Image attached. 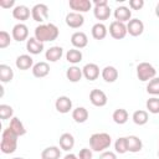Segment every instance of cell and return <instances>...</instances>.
<instances>
[{
  "mask_svg": "<svg viewBox=\"0 0 159 159\" xmlns=\"http://www.w3.org/2000/svg\"><path fill=\"white\" fill-rule=\"evenodd\" d=\"M147 92L153 96H159V77H154L147 84Z\"/></svg>",
  "mask_w": 159,
  "mask_h": 159,
  "instance_id": "cell-35",
  "label": "cell"
},
{
  "mask_svg": "<svg viewBox=\"0 0 159 159\" xmlns=\"http://www.w3.org/2000/svg\"><path fill=\"white\" fill-rule=\"evenodd\" d=\"M50 73V66L47 62L45 61H41V62H37L32 67V75L37 78H42V77H46L47 75Z\"/></svg>",
  "mask_w": 159,
  "mask_h": 159,
  "instance_id": "cell-17",
  "label": "cell"
},
{
  "mask_svg": "<svg viewBox=\"0 0 159 159\" xmlns=\"http://www.w3.org/2000/svg\"><path fill=\"white\" fill-rule=\"evenodd\" d=\"M112 138L108 133H94L89 137V147L93 152H104L111 147Z\"/></svg>",
  "mask_w": 159,
  "mask_h": 159,
  "instance_id": "cell-3",
  "label": "cell"
},
{
  "mask_svg": "<svg viewBox=\"0 0 159 159\" xmlns=\"http://www.w3.org/2000/svg\"><path fill=\"white\" fill-rule=\"evenodd\" d=\"M129 6L133 10H140L144 6V0H129Z\"/></svg>",
  "mask_w": 159,
  "mask_h": 159,
  "instance_id": "cell-40",
  "label": "cell"
},
{
  "mask_svg": "<svg viewBox=\"0 0 159 159\" xmlns=\"http://www.w3.org/2000/svg\"><path fill=\"white\" fill-rule=\"evenodd\" d=\"M65 21H66L67 26H70L72 29H78L84 24V17H83L82 14H78V12L73 11V12H68L66 15Z\"/></svg>",
  "mask_w": 159,
  "mask_h": 159,
  "instance_id": "cell-9",
  "label": "cell"
},
{
  "mask_svg": "<svg viewBox=\"0 0 159 159\" xmlns=\"http://www.w3.org/2000/svg\"><path fill=\"white\" fill-rule=\"evenodd\" d=\"M158 157H159V150H158Z\"/></svg>",
  "mask_w": 159,
  "mask_h": 159,
  "instance_id": "cell-46",
  "label": "cell"
},
{
  "mask_svg": "<svg viewBox=\"0 0 159 159\" xmlns=\"http://www.w3.org/2000/svg\"><path fill=\"white\" fill-rule=\"evenodd\" d=\"M15 65L19 70L26 71V70L34 67V60L30 55H20V56H17V58L15 61Z\"/></svg>",
  "mask_w": 159,
  "mask_h": 159,
  "instance_id": "cell-16",
  "label": "cell"
},
{
  "mask_svg": "<svg viewBox=\"0 0 159 159\" xmlns=\"http://www.w3.org/2000/svg\"><path fill=\"white\" fill-rule=\"evenodd\" d=\"M114 149L119 154H124L128 152V144H127V137H119L114 143Z\"/></svg>",
  "mask_w": 159,
  "mask_h": 159,
  "instance_id": "cell-34",
  "label": "cell"
},
{
  "mask_svg": "<svg viewBox=\"0 0 159 159\" xmlns=\"http://www.w3.org/2000/svg\"><path fill=\"white\" fill-rule=\"evenodd\" d=\"M92 149L82 148L78 153V159H92Z\"/></svg>",
  "mask_w": 159,
  "mask_h": 159,
  "instance_id": "cell-39",
  "label": "cell"
},
{
  "mask_svg": "<svg viewBox=\"0 0 159 159\" xmlns=\"http://www.w3.org/2000/svg\"><path fill=\"white\" fill-rule=\"evenodd\" d=\"M9 128H10L17 137H21V135H25V134H26L25 125H24V123H22L17 117H12V118L10 119Z\"/></svg>",
  "mask_w": 159,
  "mask_h": 159,
  "instance_id": "cell-22",
  "label": "cell"
},
{
  "mask_svg": "<svg viewBox=\"0 0 159 159\" xmlns=\"http://www.w3.org/2000/svg\"><path fill=\"white\" fill-rule=\"evenodd\" d=\"M11 35H12V39L15 41H25V40H29V29L25 24L22 22H19L16 24L14 27H12V31H11Z\"/></svg>",
  "mask_w": 159,
  "mask_h": 159,
  "instance_id": "cell-8",
  "label": "cell"
},
{
  "mask_svg": "<svg viewBox=\"0 0 159 159\" xmlns=\"http://www.w3.org/2000/svg\"><path fill=\"white\" fill-rule=\"evenodd\" d=\"M145 106H147V109L150 113H153V114H158L159 113V98H157V97L149 98L147 101Z\"/></svg>",
  "mask_w": 159,
  "mask_h": 159,
  "instance_id": "cell-36",
  "label": "cell"
},
{
  "mask_svg": "<svg viewBox=\"0 0 159 159\" xmlns=\"http://www.w3.org/2000/svg\"><path fill=\"white\" fill-rule=\"evenodd\" d=\"M31 16L37 22H43L48 17V7L46 4H36L31 9Z\"/></svg>",
  "mask_w": 159,
  "mask_h": 159,
  "instance_id": "cell-7",
  "label": "cell"
},
{
  "mask_svg": "<svg viewBox=\"0 0 159 159\" xmlns=\"http://www.w3.org/2000/svg\"><path fill=\"white\" fill-rule=\"evenodd\" d=\"M55 107L60 113H68L72 109V101L67 96H60L55 102Z\"/></svg>",
  "mask_w": 159,
  "mask_h": 159,
  "instance_id": "cell-14",
  "label": "cell"
},
{
  "mask_svg": "<svg viewBox=\"0 0 159 159\" xmlns=\"http://www.w3.org/2000/svg\"><path fill=\"white\" fill-rule=\"evenodd\" d=\"M112 118L117 124H124L128 120V112L124 108H118L113 112Z\"/></svg>",
  "mask_w": 159,
  "mask_h": 159,
  "instance_id": "cell-33",
  "label": "cell"
},
{
  "mask_svg": "<svg viewBox=\"0 0 159 159\" xmlns=\"http://www.w3.org/2000/svg\"><path fill=\"white\" fill-rule=\"evenodd\" d=\"M63 159H78V155H76L73 153H68V154H66L63 157Z\"/></svg>",
  "mask_w": 159,
  "mask_h": 159,
  "instance_id": "cell-43",
  "label": "cell"
},
{
  "mask_svg": "<svg viewBox=\"0 0 159 159\" xmlns=\"http://www.w3.org/2000/svg\"><path fill=\"white\" fill-rule=\"evenodd\" d=\"M107 32H108V30H107L106 25L102 22H97L92 26V36L96 40H103L107 36Z\"/></svg>",
  "mask_w": 159,
  "mask_h": 159,
  "instance_id": "cell-28",
  "label": "cell"
},
{
  "mask_svg": "<svg viewBox=\"0 0 159 159\" xmlns=\"http://www.w3.org/2000/svg\"><path fill=\"white\" fill-rule=\"evenodd\" d=\"M14 78V71L10 66L1 63L0 65V81L2 83H7Z\"/></svg>",
  "mask_w": 159,
  "mask_h": 159,
  "instance_id": "cell-30",
  "label": "cell"
},
{
  "mask_svg": "<svg viewBox=\"0 0 159 159\" xmlns=\"http://www.w3.org/2000/svg\"><path fill=\"white\" fill-rule=\"evenodd\" d=\"M94 9H93V15L97 20H107L111 16V9L108 6L107 0H94Z\"/></svg>",
  "mask_w": 159,
  "mask_h": 159,
  "instance_id": "cell-5",
  "label": "cell"
},
{
  "mask_svg": "<svg viewBox=\"0 0 159 159\" xmlns=\"http://www.w3.org/2000/svg\"><path fill=\"white\" fill-rule=\"evenodd\" d=\"M155 15L159 17V2L157 4V6H155Z\"/></svg>",
  "mask_w": 159,
  "mask_h": 159,
  "instance_id": "cell-44",
  "label": "cell"
},
{
  "mask_svg": "<svg viewBox=\"0 0 159 159\" xmlns=\"http://www.w3.org/2000/svg\"><path fill=\"white\" fill-rule=\"evenodd\" d=\"M82 57H83V55H82L81 50H77V48H71V50H68L66 52V60L70 63H73V65L81 62Z\"/></svg>",
  "mask_w": 159,
  "mask_h": 159,
  "instance_id": "cell-31",
  "label": "cell"
},
{
  "mask_svg": "<svg viewBox=\"0 0 159 159\" xmlns=\"http://www.w3.org/2000/svg\"><path fill=\"white\" fill-rule=\"evenodd\" d=\"M101 75H102V78L106 82H108V83H112V82L117 81V78H118V71L113 66H106L102 70V73Z\"/></svg>",
  "mask_w": 159,
  "mask_h": 159,
  "instance_id": "cell-23",
  "label": "cell"
},
{
  "mask_svg": "<svg viewBox=\"0 0 159 159\" xmlns=\"http://www.w3.org/2000/svg\"><path fill=\"white\" fill-rule=\"evenodd\" d=\"M82 76H83L82 68H80V67H77V66H71V67H68L67 71H66V77H67V80H68L70 82H73V83L81 81Z\"/></svg>",
  "mask_w": 159,
  "mask_h": 159,
  "instance_id": "cell-25",
  "label": "cell"
},
{
  "mask_svg": "<svg viewBox=\"0 0 159 159\" xmlns=\"http://www.w3.org/2000/svg\"><path fill=\"white\" fill-rule=\"evenodd\" d=\"M71 43L75 46V48H83L88 45V37L82 31H76L71 36Z\"/></svg>",
  "mask_w": 159,
  "mask_h": 159,
  "instance_id": "cell-15",
  "label": "cell"
},
{
  "mask_svg": "<svg viewBox=\"0 0 159 159\" xmlns=\"http://www.w3.org/2000/svg\"><path fill=\"white\" fill-rule=\"evenodd\" d=\"M127 144H128V152L130 153H138L143 148V143L137 135L127 137Z\"/></svg>",
  "mask_w": 159,
  "mask_h": 159,
  "instance_id": "cell-27",
  "label": "cell"
},
{
  "mask_svg": "<svg viewBox=\"0 0 159 159\" xmlns=\"http://www.w3.org/2000/svg\"><path fill=\"white\" fill-rule=\"evenodd\" d=\"M10 41H11L10 34L6 32L5 30L0 31V48H6L10 45Z\"/></svg>",
  "mask_w": 159,
  "mask_h": 159,
  "instance_id": "cell-38",
  "label": "cell"
},
{
  "mask_svg": "<svg viewBox=\"0 0 159 159\" xmlns=\"http://www.w3.org/2000/svg\"><path fill=\"white\" fill-rule=\"evenodd\" d=\"M99 159H117V155H116V153H113L111 150H104L99 155Z\"/></svg>",
  "mask_w": 159,
  "mask_h": 159,
  "instance_id": "cell-41",
  "label": "cell"
},
{
  "mask_svg": "<svg viewBox=\"0 0 159 159\" xmlns=\"http://www.w3.org/2000/svg\"><path fill=\"white\" fill-rule=\"evenodd\" d=\"M88 111L84 107H77L72 111V118L77 123H84L88 119Z\"/></svg>",
  "mask_w": 159,
  "mask_h": 159,
  "instance_id": "cell-29",
  "label": "cell"
},
{
  "mask_svg": "<svg viewBox=\"0 0 159 159\" xmlns=\"http://www.w3.org/2000/svg\"><path fill=\"white\" fill-rule=\"evenodd\" d=\"M15 5V0H0V6L4 9H10Z\"/></svg>",
  "mask_w": 159,
  "mask_h": 159,
  "instance_id": "cell-42",
  "label": "cell"
},
{
  "mask_svg": "<svg viewBox=\"0 0 159 159\" xmlns=\"http://www.w3.org/2000/svg\"><path fill=\"white\" fill-rule=\"evenodd\" d=\"M133 122L137 124V125H144L148 119H149V116H148V112L147 111H143V109H138L133 113V117H132Z\"/></svg>",
  "mask_w": 159,
  "mask_h": 159,
  "instance_id": "cell-32",
  "label": "cell"
},
{
  "mask_svg": "<svg viewBox=\"0 0 159 159\" xmlns=\"http://www.w3.org/2000/svg\"><path fill=\"white\" fill-rule=\"evenodd\" d=\"M17 135L7 127L4 129L1 134V143H0V149L4 154H11L16 150L17 148Z\"/></svg>",
  "mask_w": 159,
  "mask_h": 159,
  "instance_id": "cell-2",
  "label": "cell"
},
{
  "mask_svg": "<svg viewBox=\"0 0 159 159\" xmlns=\"http://www.w3.org/2000/svg\"><path fill=\"white\" fill-rule=\"evenodd\" d=\"M58 27L55 24H40L35 29V39L39 40L40 42H47V41H53L58 37Z\"/></svg>",
  "mask_w": 159,
  "mask_h": 159,
  "instance_id": "cell-1",
  "label": "cell"
},
{
  "mask_svg": "<svg viewBox=\"0 0 159 159\" xmlns=\"http://www.w3.org/2000/svg\"><path fill=\"white\" fill-rule=\"evenodd\" d=\"M127 31L132 36H139L144 31V24L139 19H130L127 24Z\"/></svg>",
  "mask_w": 159,
  "mask_h": 159,
  "instance_id": "cell-10",
  "label": "cell"
},
{
  "mask_svg": "<svg viewBox=\"0 0 159 159\" xmlns=\"http://www.w3.org/2000/svg\"><path fill=\"white\" fill-rule=\"evenodd\" d=\"M12 159H24V158H21V157H15V158H12Z\"/></svg>",
  "mask_w": 159,
  "mask_h": 159,
  "instance_id": "cell-45",
  "label": "cell"
},
{
  "mask_svg": "<svg viewBox=\"0 0 159 159\" xmlns=\"http://www.w3.org/2000/svg\"><path fill=\"white\" fill-rule=\"evenodd\" d=\"M12 114H14V109L9 104H0V118L1 119H9V118H12Z\"/></svg>",
  "mask_w": 159,
  "mask_h": 159,
  "instance_id": "cell-37",
  "label": "cell"
},
{
  "mask_svg": "<svg viewBox=\"0 0 159 159\" xmlns=\"http://www.w3.org/2000/svg\"><path fill=\"white\" fill-rule=\"evenodd\" d=\"M63 55V48L61 46H52L48 50H46L45 57L50 62H57Z\"/></svg>",
  "mask_w": 159,
  "mask_h": 159,
  "instance_id": "cell-20",
  "label": "cell"
},
{
  "mask_svg": "<svg viewBox=\"0 0 159 159\" xmlns=\"http://www.w3.org/2000/svg\"><path fill=\"white\" fill-rule=\"evenodd\" d=\"M89 101L96 107H103L107 104V96L101 89H92L89 93Z\"/></svg>",
  "mask_w": 159,
  "mask_h": 159,
  "instance_id": "cell-11",
  "label": "cell"
},
{
  "mask_svg": "<svg viewBox=\"0 0 159 159\" xmlns=\"http://www.w3.org/2000/svg\"><path fill=\"white\" fill-rule=\"evenodd\" d=\"M109 34L113 39L116 40H120L124 39L125 35L128 34L127 31V25L124 22H119V21H113L109 25Z\"/></svg>",
  "mask_w": 159,
  "mask_h": 159,
  "instance_id": "cell-6",
  "label": "cell"
},
{
  "mask_svg": "<svg viewBox=\"0 0 159 159\" xmlns=\"http://www.w3.org/2000/svg\"><path fill=\"white\" fill-rule=\"evenodd\" d=\"M58 142H60L61 149H63V150H66V152L71 150V149L73 148V145H75V138H73V135H72L71 133H63V134L60 137Z\"/></svg>",
  "mask_w": 159,
  "mask_h": 159,
  "instance_id": "cell-26",
  "label": "cell"
},
{
  "mask_svg": "<svg viewBox=\"0 0 159 159\" xmlns=\"http://www.w3.org/2000/svg\"><path fill=\"white\" fill-rule=\"evenodd\" d=\"M60 158H61V150L56 145L47 147L41 152V159H60Z\"/></svg>",
  "mask_w": 159,
  "mask_h": 159,
  "instance_id": "cell-24",
  "label": "cell"
},
{
  "mask_svg": "<svg viewBox=\"0 0 159 159\" xmlns=\"http://www.w3.org/2000/svg\"><path fill=\"white\" fill-rule=\"evenodd\" d=\"M26 50L31 55H39L43 51V43L40 42L39 40H36L35 37H30L26 41Z\"/></svg>",
  "mask_w": 159,
  "mask_h": 159,
  "instance_id": "cell-19",
  "label": "cell"
},
{
  "mask_svg": "<svg viewBox=\"0 0 159 159\" xmlns=\"http://www.w3.org/2000/svg\"><path fill=\"white\" fill-rule=\"evenodd\" d=\"M68 5L72 10H75V12H78V14L87 12L92 7V2L89 0H70Z\"/></svg>",
  "mask_w": 159,
  "mask_h": 159,
  "instance_id": "cell-12",
  "label": "cell"
},
{
  "mask_svg": "<svg viewBox=\"0 0 159 159\" xmlns=\"http://www.w3.org/2000/svg\"><path fill=\"white\" fill-rule=\"evenodd\" d=\"M83 77L88 81H94L99 76V67L96 63H86L82 68Z\"/></svg>",
  "mask_w": 159,
  "mask_h": 159,
  "instance_id": "cell-13",
  "label": "cell"
},
{
  "mask_svg": "<svg viewBox=\"0 0 159 159\" xmlns=\"http://www.w3.org/2000/svg\"><path fill=\"white\" fill-rule=\"evenodd\" d=\"M12 16L16 20L25 21L30 17V9L26 5H16L12 9Z\"/></svg>",
  "mask_w": 159,
  "mask_h": 159,
  "instance_id": "cell-18",
  "label": "cell"
},
{
  "mask_svg": "<svg viewBox=\"0 0 159 159\" xmlns=\"http://www.w3.org/2000/svg\"><path fill=\"white\" fill-rule=\"evenodd\" d=\"M114 17H116V21H119V22L129 21L132 17V11L127 6H118L114 10Z\"/></svg>",
  "mask_w": 159,
  "mask_h": 159,
  "instance_id": "cell-21",
  "label": "cell"
},
{
  "mask_svg": "<svg viewBox=\"0 0 159 159\" xmlns=\"http://www.w3.org/2000/svg\"><path fill=\"white\" fill-rule=\"evenodd\" d=\"M155 75H157V70L149 62H140L137 66V77L142 82H147V81L153 80L155 77Z\"/></svg>",
  "mask_w": 159,
  "mask_h": 159,
  "instance_id": "cell-4",
  "label": "cell"
}]
</instances>
